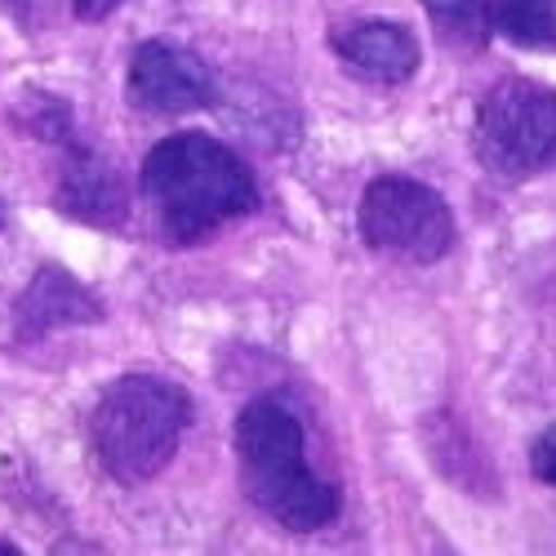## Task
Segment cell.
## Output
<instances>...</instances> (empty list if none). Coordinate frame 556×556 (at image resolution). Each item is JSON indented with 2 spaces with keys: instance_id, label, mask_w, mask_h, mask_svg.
Instances as JSON below:
<instances>
[{
  "instance_id": "13",
  "label": "cell",
  "mask_w": 556,
  "mask_h": 556,
  "mask_svg": "<svg viewBox=\"0 0 556 556\" xmlns=\"http://www.w3.org/2000/svg\"><path fill=\"white\" fill-rule=\"evenodd\" d=\"M530 472L556 490V424L547 432H539V441L530 445Z\"/></svg>"
},
{
  "instance_id": "7",
  "label": "cell",
  "mask_w": 556,
  "mask_h": 556,
  "mask_svg": "<svg viewBox=\"0 0 556 556\" xmlns=\"http://www.w3.org/2000/svg\"><path fill=\"white\" fill-rule=\"evenodd\" d=\"M54 210L85 223V227H99V231H116L129 218V192H125V178H121L116 161L99 148L80 143L76 134L63 143Z\"/></svg>"
},
{
  "instance_id": "5",
  "label": "cell",
  "mask_w": 556,
  "mask_h": 556,
  "mask_svg": "<svg viewBox=\"0 0 556 556\" xmlns=\"http://www.w3.org/2000/svg\"><path fill=\"white\" fill-rule=\"evenodd\" d=\"M356 223L369 250H388L409 263H441L458 241V223L445 197L405 174H383L369 182Z\"/></svg>"
},
{
  "instance_id": "4",
  "label": "cell",
  "mask_w": 556,
  "mask_h": 556,
  "mask_svg": "<svg viewBox=\"0 0 556 556\" xmlns=\"http://www.w3.org/2000/svg\"><path fill=\"white\" fill-rule=\"evenodd\" d=\"M472 152L485 174L521 182L556 165V89L530 76L498 80L477 108Z\"/></svg>"
},
{
  "instance_id": "10",
  "label": "cell",
  "mask_w": 556,
  "mask_h": 556,
  "mask_svg": "<svg viewBox=\"0 0 556 556\" xmlns=\"http://www.w3.org/2000/svg\"><path fill=\"white\" fill-rule=\"evenodd\" d=\"M490 31L521 50H556V0H494Z\"/></svg>"
},
{
  "instance_id": "12",
  "label": "cell",
  "mask_w": 556,
  "mask_h": 556,
  "mask_svg": "<svg viewBox=\"0 0 556 556\" xmlns=\"http://www.w3.org/2000/svg\"><path fill=\"white\" fill-rule=\"evenodd\" d=\"M428 23L437 27L445 50H481L490 40V10L485 0H419Z\"/></svg>"
},
{
  "instance_id": "15",
  "label": "cell",
  "mask_w": 556,
  "mask_h": 556,
  "mask_svg": "<svg viewBox=\"0 0 556 556\" xmlns=\"http://www.w3.org/2000/svg\"><path fill=\"white\" fill-rule=\"evenodd\" d=\"M40 5H45V0H5V10H10L18 23H23V31L40 23Z\"/></svg>"
},
{
  "instance_id": "11",
  "label": "cell",
  "mask_w": 556,
  "mask_h": 556,
  "mask_svg": "<svg viewBox=\"0 0 556 556\" xmlns=\"http://www.w3.org/2000/svg\"><path fill=\"white\" fill-rule=\"evenodd\" d=\"M10 125L18 134H31V138H40V143H59V148L76 134L72 103L63 94H50V89H36V85H27L23 94L14 99Z\"/></svg>"
},
{
  "instance_id": "16",
  "label": "cell",
  "mask_w": 556,
  "mask_h": 556,
  "mask_svg": "<svg viewBox=\"0 0 556 556\" xmlns=\"http://www.w3.org/2000/svg\"><path fill=\"white\" fill-rule=\"evenodd\" d=\"M10 231V205H5V197H0V237Z\"/></svg>"
},
{
  "instance_id": "6",
  "label": "cell",
  "mask_w": 556,
  "mask_h": 556,
  "mask_svg": "<svg viewBox=\"0 0 556 556\" xmlns=\"http://www.w3.org/2000/svg\"><path fill=\"white\" fill-rule=\"evenodd\" d=\"M129 103L148 116H188L214 103V76L210 67L169 40H143L129 54Z\"/></svg>"
},
{
  "instance_id": "2",
  "label": "cell",
  "mask_w": 556,
  "mask_h": 556,
  "mask_svg": "<svg viewBox=\"0 0 556 556\" xmlns=\"http://www.w3.org/2000/svg\"><path fill=\"white\" fill-rule=\"evenodd\" d=\"M237 472L245 498L267 513L276 526L294 534H312L339 521L343 494L334 481L316 477L307 468V445H303V424L294 409L276 396H254L237 414Z\"/></svg>"
},
{
  "instance_id": "8",
  "label": "cell",
  "mask_w": 556,
  "mask_h": 556,
  "mask_svg": "<svg viewBox=\"0 0 556 556\" xmlns=\"http://www.w3.org/2000/svg\"><path fill=\"white\" fill-rule=\"evenodd\" d=\"M94 320H103V299L59 263H45L27 281V290L14 299L18 343H40L72 326H94Z\"/></svg>"
},
{
  "instance_id": "1",
  "label": "cell",
  "mask_w": 556,
  "mask_h": 556,
  "mask_svg": "<svg viewBox=\"0 0 556 556\" xmlns=\"http://www.w3.org/2000/svg\"><path fill=\"white\" fill-rule=\"evenodd\" d=\"M138 192L152 205L169 245H197L258 205L250 165L210 134H169L143 156Z\"/></svg>"
},
{
  "instance_id": "3",
  "label": "cell",
  "mask_w": 556,
  "mask_h": 556,
  "mask_svg": "<svg viewBox=\"0 0 556 556\" xmlns=\"http://www.w3.org/2000/svg\"><path fill=\"white\" fill-rule=\"evenodd\" d=\"M192 424V396L161 375H121L89 409V450L116 485L161 477Z\"/></svg>"
},
{
  "instance_id": "14",
  "label": "cell",
  "mask_w": 556,
  "mask_h": 556,
  "mask_svg": "<svg viewBox=\"0 0 556 556\" xmlns=\"http://www.w3.org/2000/svg\"><path fill=\"white\" fill-rule=\"evenodd\" d=\"M121 5H125V0H72V10H76V18H85V23H99V18L116 14Z\"/></svg>"
},
{
  "instance_id": "9",
  "label": "cell",
  "mask_w": 556,
  "mask_h": 556,
  "mask_svg": "<svg viewBox=\"0 0 556 556\" xmlns=\"http://www.w3.org/2000/svg\"><path fill=\"white\" fill-rule=\"evenodd\" d=\"M330 50L339 54V63L352 76H361L369 85H401L424 63L419 36H414L405 23H392V18L339 23L330 31Z\"/></svg>"
}]
</instances>
